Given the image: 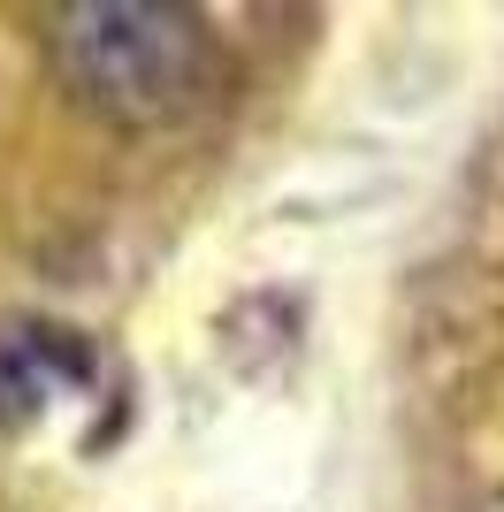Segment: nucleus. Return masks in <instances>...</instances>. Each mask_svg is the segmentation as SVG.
Here are the masks:
<instances>
[{
    "mask_svg": "<svg viewBox=\"0 0 504 512\" xmlns=\"http://www.w3.org/2000/svg\"><path fill=\"white\" fill-rule=\"evenodd\" d=\"M46 46L62 92L115 130H161L207 92V31L161 0H69Z\"/></svg>",
    "mask_w": 504,
    "mask_h": 512,
    "instance_id": "obj_1",
    "label": "nucleus"
},
{
    "mask_svg": "<svg viewBox=\"0 0 504 512\" xmlns=\"http://www.w3.org/2000/svg\"><path fill=\"white\" fill-rule=\"evenodd\" d=\"M84 375H92V352L69 329H39V321L0 329V413L8 421H23L39 398H54V383H84Z\"/></svg>",
    "mask_w": 504,
    "mask_h": 512,
    "instance_id": "obj_2",
    "label": "nucleus"
}]
</instances>
